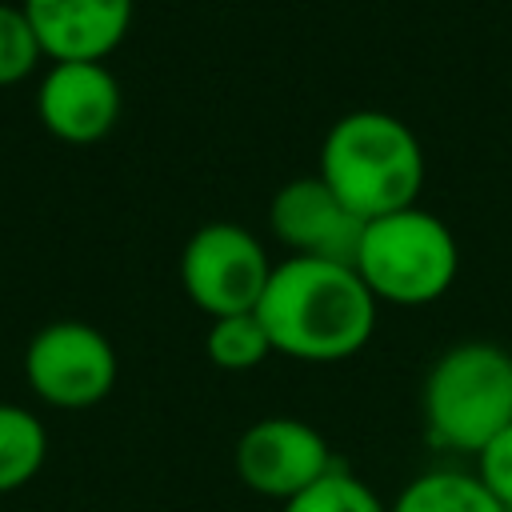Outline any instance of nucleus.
Returning a JSON list of instances; mask_svg holds the SVG:
<instances>
[{"label": "nucleus", "instance_id": "1", "mask_svg": "<svg viewBox=\"0 0 512 512\" xmlns=\"http://www.w3.org/2000/svg\"><path fill=\"white\" fill-rule=\"evenodd\" d=\"M256 316L272 352L308 364H336L372 340L376 296L348 264L288 256L284 264H272Z\"/></svg>", "mask_w": 512, "mask_h": 512}, {"label": "nucleus", "instance_id": "9", "mask_svg": "<svg viewBox=\"0 0 512 512\" xmlns=\"http://www.w3.org/2000/svg\"><path fill=\"white\" fill-rule=\"evenodd\" d=\"M40 124L68 144H96L120 116V84L104 60H52L36 88Z\"/></svg>", "mask_w": 512, "mask_h": 512}, {"label": "nucleus", "instance_id": "15", "mask_svg": "<svg viewBox=\"0 0 512 512\" xmlns=\"http://www.w3.org/2000/svg\"><path fill=\"white\" fill-rule=\"evenodd\" d=\"M40 40L24 16L20 4L0 0V84H16L24 80L36 64H40Z\"/></svg>", "mask_w": 512, "mask_h": 512}, {"label": "nucleus", "instance_id": "14", "mask_svg": "<svg viewBox=\"0 0 512 512\" xmlns=\"http://www.w3.org/2000/svg\"><path fill=\"white\" fill-rule=\"evenodd\" d=\"M284 512H388V508L372 492V484H364L356 472H348L344 464H336L312 488H304L300 496H292L284 504Z\"/></svg>", "mask_w": 512, "mask_h": 512}, {"label": "nucleus", "instance_id": "8", "mask_svg": "<svg viewBox=\"0 0 512 512\" xmlns=\"http://www.w3.org/2000/svg\"><path fill=\"white\" fill-rule=\"evenodd\" d=\"M268 224L292 256H312V260H332V264H356L360 232L364 220L348 212L336 192L320 176H300L288 180L272 204H268Z\"/></svg>", "mask_w": 512, "mask_h": 512}, {"label": "nucleus", "instance_id": "10", "mask_svg": "<svg viewBox=\"0 0 512 512\" xmlns=\"http://www.w3.org/2000/svg\"><path fill=\"white\" fill-rule=\"evenodd\" d=\"M48 60H104L132 24V0H20Z\"/></svg>", "mask_w": 512, "mask_h": 512}, {"label": "nucleus", "instance_id": "16", "mask_svg": "<svg viewBox=\"0 0 512 512\" xmlns=\"http://www.w3.org/2000/svg\"><path fill=\"white\" fill-rule=\"evenodd\" d=\"M476 460H480L476 476L484 480V488L500 500L504 512H512V424H508Z\"/></svg>", "mask_w": 512, "mask_h": 512}, {"label": "nucleus", "instance_id": "6", "mask_svg": "<svg viewBox=\"0 0 512 512\" xmlns=\"http://www.w3.org/2000/svg\"><path fill=\"white\" fill-rule=\"evenodd\" d=\"M28 388L52 408H92L116 384L112 340L84 320H52L24 348Z\"/></svg>", "mask_w": 512, "mask_h": 512}, {"label": "nucleus", "instance_id": "3", "mask_svg": "<svg viewBox=\"0 0 512 512\" xmlns=\"http://www.w3.org/2000/svg\"><path fill=\"white\" fill-rule=\"evenodd\" d=\"M432 444L480 456L512 424V352L488 340L452 344L424 380Z\"/></svg>", "mask_w": 512, "mask_h": 512}, {"label": "nucleus", "instance_id": "13", "mask_svg": "<svg viewBox=\"0 0 512 512\" xmlns=\"http://www.w3.org/2000/svg\"><path fill=\"white\" fill-rule=\"evenodd\" d=\"M204 352L224 372H248L272 356V340L256 312H236V316L212 320V328L204 336Z\"/></svg>", "mask_w": 512, "mask_h": 512}, {"label": "nucleus", "instance_id": "11", "mask_svg": "<svg viewBox=\"0 0 512 512\" xmlns=\"http://www.w3.org/2000/svg\"><path fill=\"white\" fill-rule=\"evenodd\" d=\"M388 512H504L500 500L484 488L476 472L464 468H428L408 480Z\"/></svg>", "mask_w": 512, "mask_h": 512}, {"label": "nucleus", "instance_id": "12", "mask_svg": "<svg viewBox=\"0 0 512 512\" xmlns=\"http://www.w3.org/2000/svg\"><path fill=\"white\" fill-rule=\"evenodd\" d=\"M48 456V432L36 412L0 404V492L24 488Z\"/></svg>", "mask_w": 512, "mask_h": 512}, {"label": "nucleus", "instance_id": "5", "mask_svg": "<svg viewBox=\"0 0 512 512\" xmlns=\"http://www.w3.org/2000/svg\"><path fill=\"white\" fill-rule=\"evenodd\" d=\"M272 264L256 232L232 220L200 224L180 252V284L188 300L212 320L256 312L268 288Z\"/></svg>", "mask_w": 512, "mask_h": 512}, {"label": "nucleus", "instance_id": "4", "mask_svg": "<svg viewBox=\"0 0 512 512\" xmlns=\"http://www.w3.org/2000/svg\"><path fill=\"white\" fill-rule=\"evenodd\" d=\"M356 276L376 296V304L420 308L440 300L460 268V248L448 224L412 204L376 220H364L360 248H356Z\"/></svg>", "mask_w": 512, "mask_h": 512}, {"label": "nucleus", "instance_id": "7", "mask_svg": "<svg viewBox=\"0 0 512 512\" xmlns=\"http://www.w3.org/2000/svg\"><path fill=\"white\" fill-rule=\"evenodd\" d=\"M336 464L340 460L332 456L324 432L296 416H264L236 440V476L244 488L280 504L312 488Z\"/></svg>", "mask_w": 512, "mask_h": 512}, {"label": "nucleus", "instance_id": "2", "mask_svg": "<svg viewBox=\"0 0 512 512\" xmlns=\"http://www.w3.org/2000/svg\"><path fill=\"white\" fill-rule=\"evenodd\" d=\"M316 176L348 212L376 220L416 204L424 188V148L404 120L360 108L324 132Z\"/></svg>", "mask_w": 512, "mask_h": 512}]
</instances>
